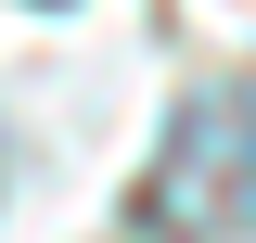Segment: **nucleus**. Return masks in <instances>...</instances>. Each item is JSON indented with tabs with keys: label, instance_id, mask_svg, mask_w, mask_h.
<instances>
[]
</instances>
